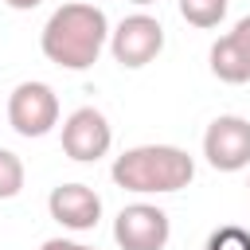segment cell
I'll list each match as a JSON object with an SVG mask.
<instances>
[{
	"label": "cell",
	"mask_w": 250,
	"mask_h": 250,
	"mask_svg": "<svg viewBox=\"0 0 250 250\" xmlns=\"http://www.w3.org/2000/svg\"><path fill=\"white\" fill-rule=\"evenodd\" d=\"M23 180H27L23 160L12 148H0V199H16L23 191Z\"/></svg>",
	"instance_id": "11"
},
{
	"label": "cell",
	"mask_w": 250,
	"mask_h": 250,
	"mask_svg": "<svg viewBox=\"0 0 250 250\" xmlns=\"http://www.w3.org/2000/svg\"><path fill=\"white\" fill-rule=\"evenodd\" d=\"M160 51H164V27H160V20L148 16V12H133V16H125V20L109 31V55H113V62L125 66V70L148 66Z\"/></svg>",
	"instance_id": "3"
},
{
	"label": "cell",
	"mask_w": 250,
	"mask_h": 250,
	"mask_svg": "<svg viewBox=\"0 0 250 250\" xmlns=\"http://www.w3.org/2000/svg\"><path fill=\"white\" fill-rule=\"evenodd\" d=\"M129 4H137V8H148V4H156V0H129Z\"/></svg>",
	"instance_id": "16"
},
{
	"label": "cell",
	"mask_w": 250,
	"mask_h": 250,
	"mask_svg": "<svg viewBox=\"0 0 250 250\" xmlns=\"http://www.w3.org/2000/svg\"><path fill=\"white\" fill-rule=\"evenodd\" d=\"M230 35H234V39L242 43V51L250 55V16H242V20H238V23L230 27Z\"/></svg>",
	"instance_id": "14"
},
{
	"label": "cell",
	"mask_w": 250,
	"mask_h": 250,
	"mask_svg": "<svg viewBox=\"0 0 250 250\" xmlns=\"http://www.w3.org/2000/svg\"><path fill=\"white\" fill-rule=\"evenodd\" d=\"M109 176L133 195H172L195 180V160L180 145H133L113 160Z\"/></svg>",
	"instance_id": "2"
},
{
	"label": "cell",
	"mask_w": 250,
	"mask_h": 250,
	"mask_svg": "<svg viewBox=\"0 0 250 250\" xmlns=\"http://www.w3.org/2000/svg\"><path fill=\"white\" fill-rule=\"evenodd\" d=\"M90 4H94V0H90Z\"/></svg>",
	"instance_id": "18"
},
{
	"label": "cell",
	"mask_w": 250,
	"mask_h": 250,
	"mask_svg": "<svg viewBox=\"0 0 250 250\" xmlns=\"http://www.w3.org/2000/svg\"><path fill=\"white\" fill-rule=\"evenodd\" d=\"M59 94L47 86V82H20L12 94H8V125L20 133V137H47L55 125H59Z\"/></svg>",
	"instance_id": "4"
},
{
	"label": "cell",
	"mask_w": 250,
	"mask_h": 250,
	"mask_svg": "<svg viewBox=\"0 0 250 250\" xmlns=\"http://www.w3.org/2000/svg\"><path fill=\"white\" fill-rule=\"evenodd\" d=\"M246 188H250V180H246Z\"/></svg>",
	"instance_id": "17"
},
{
	"label": "cell",
	"mask_w": 250,
	"mask_h": 250,
	"mask_svg": "<svg viewBox=\"0 0 250 250\" xmlns=\"http://www.w3.org/2000/svg\"><path fill=\"white\" fill-rule=\"evenodd\" d=\"M207 62H211V74H215L219 82H227V86H242V82H250V55L242 51V43H238L230 31L219 35V39L211 43Z\"/></svg>",
	"instance_id": "9"
},
{
	"label": "cell",
	"mask_w": 250,
	"mask_h": 250,
	"mask_svg": "<svg viewBox=\"0 0 250 250\" xmlns=\"http://www.w3.org/2000/svg\"><path fill=\"white\" fill-rule=\"evenodd\" d=\"M8 8H16V12H31V8H39L43 0H4Z\"/></svg>",
	"instance_id": "15"
},
{
	"label": "cell",
	"mask_w": 250,
	"mask_h": 250,
	"mask_svg": "<svg viewBox=\"0 0 250 250\" xmlns=\"http://www.w3.org/2000/svg\"><path fill=\"white\" fill-rule=\"evenodd\" d=\"M47 211L62 230H94L102 219V195L90 184H59L47 195Z\"/></svg>",
	"instance_id": "8"
},
{
	"label": "cell",
	"mask_w": 250,
	"mask_h": 250,
	"mask_svg": "<svg viewBox=\"0 0 250 250\" xmlns=\"http://www.w3.org/2000/svg\"><path fill=\"white\" fill-rule=\"evenodd\" d=\"M227 8H230V0H180V16L191 27H203V31L219 27L227 20Z\"/></svg>",
	"instance_id": "10"
},
{
	"label": "cell",
	"mask_w": 250,
	"mask_h": 250,
	"mask_svg": "<svg viewBox=\"0 0 250 250\" xmlns=\"http://www.w3.org/2000/svg\"><path fill=\"white\" fill-rule=\"evenodd\" d=\"M39 250H94V246H86V242H74V238H47Z\"/></svg>",
	"instance_id": "13"
},
{
	"label": "cell",
	"mask_w": 250,
	"mask_h": 250,
	"mask_svg": "<svg viewBox=\"0 0 250 250\" xmlns=\"http://www.w3.org/2000/svg\"><path fill=\"white\" fill-rule=\"evenodd\" d=\"M113 145V125L98 105H78L62 121V152L78 164H94L109 152Z\"/></svg>",
	"instance_id": "7"
},
{
	"label": "cell",
	"mask_w": 250,
	"mask_h": 250,
	"mask_svg": "<svg viewBox=\"0 0 250 250\" xmlns=\"http://www.w3.org/2000/svg\"><path fill=\"white\" fill-rule=\"evenodd\" d=\"M207 250H250V230L238 223H223L207 234Z\"/></svg>",
	"instance_id": "12"
},
{
	"label": "cell",
	"mask_w": 250,
	"mask_h": 250,
	"mask_svg": "<svg viewBox=\"0 0 250 250\" xmlns=\"http://www.w3.org/2000/svg\"><path fill=\"white\" fill-rule=\"evenodd\" d=\"M203 156L215 172L250 168V121L238 113H219L203 133Z\"/></svg>",
	"instance_id": "6"
},
{
	"label": "cell",
	"mask_w": 250,
	"mask_h": 250,
	"mask_svg": "<svg viewBox=\"0 0 250 250\" xmlns=\"http://www.w3.org/2000/svg\"><path fill=\"white\" fill-rule=\"evenodd\" d=\"M172 238V219L156 203H129L113 219V242L121 250H164Z\"/></svg>",
	"instance_id": "5"
},
{
	"label": "cell",
	"mask_w": 250,
	"mask_h": 250,
	"mask_svg": "<svg viewBox=\"0 0 250 250\" xmlns=\"http://www.w3.org/2000/svg\"><path fill=\"white\" fill-rule=\"evenodd\" d=\"M39 47L47 62L62 70H86L98 62V55L109 47V20L90 0H70L55 8L39 31Z\"/></svg>",
	"instance_id": "1"
}]
</instances>
